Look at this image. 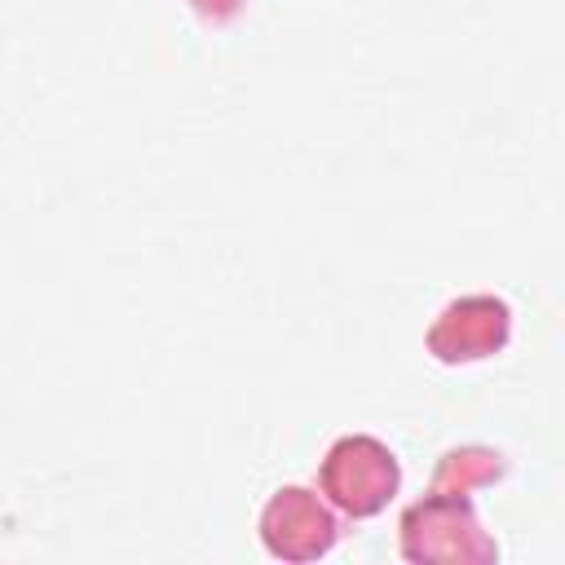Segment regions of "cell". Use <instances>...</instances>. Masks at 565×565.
<instances>
[{"mask_svg": "<svg viewBox=\"0 0 565 565\" xmlns=\"http://www.w3.org/2000/svg\"><path fill=\"white\" fill-rule=\"evenodd\" d=\"M508 340H512V305L494 291H463L446 300L424 331V349L446 366L486 362L503 353Z\"/></svg>", "mask_w": 565, "mask_h": 565, "instance_id": "3", "label": "cell"}, {"mask_svg": "<svg viewBox=\"0 0 565 565\" xmlns=\"http://www.w3.org/2000/svg\"><path fill=\"white\" fill-rule=\"evenodd\" d=\"M340 525L309 486H278L260 508V543L274 561H318L335 547Z\"/></svg>", "mask_w": 565, "mask_h": 565, "instance_id": "4", "label": "cell"}, {"mask_svg": "<svg viewBox=\"0 0 565 565\" xmlns=\"http://www.w3.org/2000/svg\"><path fill=\"white\" fill-rule=\"evenodd\" d=\"M503 472H508V455H503V450H490V446H459V450H446V455H441L437 477H433V490L468 494L472 486L499 481Z\"/></svg>", "mask_w": 565, "mask_h": 565, "instance_id": "5", "label": "cell"}, {"mask_svg": "<svg viewBox=\"0 0 565 565\" xmlns=\"http://www.w3.org/2000/svg\"><path fill=\"white\" fill-rule=\"evenodd\" d=\"M406 561H499V543L481 530L477 508L455 490H428L402 512Z\"/></svg>", "mask_w": 565, "mask_h": 565, "instance_id": "2", "label": "cell"}, {"mask_svg": "<svg viewBox=\"0 0 565 565\" xmlns=\"http://www.w3.org/2000/svg\"><path fill=\"white\" fill-rule=\"evenodd\" d=\"M318 486L344 516L366 521V516H380L388 508V499L397 494L402 463L380 437L340 433L318 463Z\"/></svg>", "mask_w": 565, "mask_h": 565, "instance_id": "1", "label": "cell"}]
</instances>
